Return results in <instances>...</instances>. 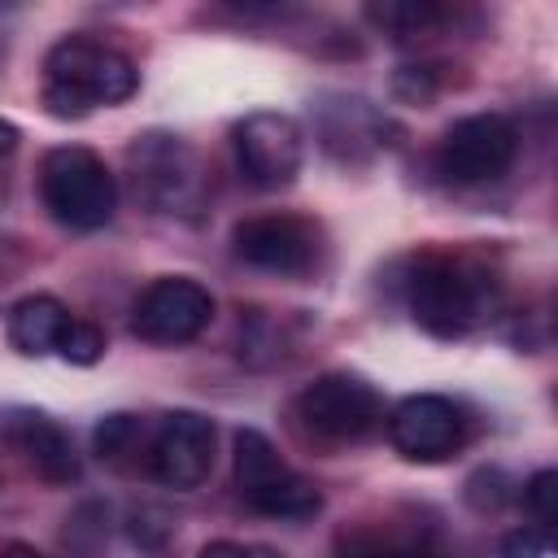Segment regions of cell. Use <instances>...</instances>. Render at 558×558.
Here are the masks:
<instances>
[{
    "label": "cell",
    "instance_id": "cell-9",
    "mask_svg": "<svg viewBox=\"0 0 558 558\" xmlns=\"http://www.w3.org/2000/svg\"><path fill=\"white\" fill-rule=\"evenodd\" d=\"M214 318V296L196 279H153L131 305V331L148 344H187Z\"/></svg>",
    "mask_w": 558,
    "mask_h": 558
},
{
    "label": "cell",
    "instance_id": "cell-11",
    "mask_svg": "<svg viewBox=\"0 0 558 558\" xmlns=\"http://www.w3.org/2000/svg\"><path fill=\"white\" fill-rule=\"evenodd\" d=\"M388 440L410 462H445L466 440V418L449 397L414 392L388 414Z\"/></svg>",
    "mask_w": 558,
    "mask_h": 558
},
{
    "label": "cell",
    "instance_id": "cell-25",
    "mask_svg": "<svg viewBox=\"0 0 558 558\" xmlns=\"http://www.w3.org/2000/svg\"><path fill=\"white\" fill-rule=\"evenodd\" d=\"M17 140H22V135H17V126L0 118V157H9V153L17 148Z\"/></svg>",
    "mask_w": 558,
    "mask_h": 558
},
{
    "label": "cell",
    "instance_id": "cell-19",
    "mask_svg": "<svg viewBox=\"0 0 558 558\" xmlns=\"http://www.w3.org/2000/svg\"><path fill=\"white\" fill-rule=\"evenodd\" d=\"M466 501L480 510V514H497L506 501H510V480L501 466H484L466 480Z\"/></svg>",
    "mask_w": 558,
    "mask_h": 558
},
{
    "label": "cell",
    "instance_id": "cell-16",
    "mask_svg": "<svg viewBox=\"0 0 558 558\" xmlns=\"http://www.w3.org/2000/svg\"><path fill=\"white\" fill-rule=\"evenodd\" d=\"M244 501L257 510V514H270V519H314L318 506H323V493L296 475L292 466H283L275 480H266L262 488L244 493Z\"/></svg>",
    "mask_w": 558,
    "mask_h": 558
},
{
    "label": "cell",
    "instance_id": "cell-17",
    "mask_svg": "<svg viewBox=\"0 0 558 558\" xmlns=\"http://www.w3.org/2000/svg\"><path fill=\"white\" fill-rule=\"evenodd\" d=\"M148 440H153V427L140 423L135 414H109L96 427V449L113 466H126L135 453H144V466H148Z\"/></svg>",
    "mask_w": 558,
    "mask_h": 558
},
{
    "label": "cell",
    "instance_id": "cell-24",
    "mask_svg": "<svg viewBox=\"0 0 558 558\" xmlns=\"http://www.w3.org/2000/svg\"><path fill=\"white\" fill-rule=\"evenodd\" d=\"M196 558H244V545H235V541H209Z\"/></svg>",
    "mask_w": 558,
    "mask_h": 558
},
{
    "label": "cell",
    "instance_id": "cell-21",
    "mask_svg": "<svg viewBox=\"0 0 558 558\" xmlns=\"http://www.w3.org/2000/svg\"><path fill=\"white\" fill-rule=\"evenodd\" d=\"M523 501L527 510L536 514V527H554L558 519V471H536L527 484H523Z\"/></svg>",
    "mask_w": 558,
    "mask_h": 558
},
{
    "label": "cell",
    "instance_id": "cell-10",
    "mask_svg": "<svg viewBox=\"0 0 558 558\" xmlns=\"http://www.w3.org/2000/svg\"><path fill=\"white\" fill-rule=\"evenodd\" d=\"M235 157H240V170L253 187L279 192L301 170V157H305L301 126L288 113L257 109L244 122H235Z\"/></svg>",
    "mask_w": 558,
    "mask_h": 558
},
{
    "label": "cell",
    "instance_id": "cell-4",
    "mask_svg": "<svg viewBox=\"0 0 558 558\" xmlns=\"http://www.w3.org/2000/svg\"><path fill=\"white\" fill-rule=\"evenodd\" d=\"M131 179L135 192L161 214H196L205 201V170L179 135H140L131 144Z\"/></svg>",
    "mask_w": 558,
    "mask_h": 558
},
{
    "label": "cell",
    "instance_id": "cell-22",
    "mask_svg": "<svg viewBox=\"0 0 558 558\" xmlns=\"http://www.w3.org/2000/svg\"><path fill=\"white\" fill-rule=\"evenodd\" d=\"M170 532H174V523H170V514H166V510H157V506L135 510V519H131V536H135L148 554H157V549L170 541Z\"/></svg>",
    "mask_w": 558,
    "mask_h": 558
},
{
    "label": "cell",
    "instance_id": "cell-15",
    "mask_svg": "<svg viewBox=\"0 0 558 558\" xmlns=\"http://www.w3.org/2000/svg\"><path fill=\"white\" fill-rule=\"evenodd\" d=\"M366 17L397 44H414V39H432L440 35L458 13L449 4H432V0H384L371 4Z\"/></svg>",
    "mask_w": 558,
    "mask_h": 558
},
{
    "label": "cell",
    "instance_id": "cell-3",
    "mask_svg": "<svg viewBox=\"0 0 558 558\" xmlns=\"http://www.w3.org/2000/svg\"><path fill=\"white\" fill-rule=\"evenodd\" d=\"M39 196L44 209L70 231H96L118 209V187L109 166L83 144L48 148L39 166Z\"/></svg>",
    "mask_w": 558,
    "mask_h": 558
},
{
    "label": "cell",
    "instance_id": "cell-12",
    "mask_svg": "<svg viewBox=\"0 0 558 558\" xmlns=\"http://www.w3.org/2000/svg\"><path fill=\"white\" fill-rule=\"evenodd\" d=\"M388 118L366 105L362 96H331L318 105V135H323V148L344 161V166H362L371 161L379 148H388Z\"/></svg>",
    "mask_w": 558,
    "mask_h": 558
},
{
    "label": "cell",
    "instance_id": "cell-8",
    "mask_svg": "<svg viewBox=\"0 0 558 558\" xmlns=\"http://www.w3.org/2000/svg\"><path fill=\"white\" fill-rule=\"evenodd\" d=\"M214 418L196 410H170L153 423L148 440V475L166 488H201L214 471Z\"/></svg>",
    "mask_w": 558,
    "mask_h": 558
},
{
    "label": "cell",
    "instance_id": "cell-2",
    "mask_svg": "<svg viewBox=\"0 0 558 558\" xmlns=\"http://www.w3.org/2000/svg\"><path fill=\"white\" fill-rule=\"evenodd\" d=\"M410 314L423 331L453 340L484 327L497 310V279L462 257H418L405 279Z\"/></svg>",
    "mask_w": 558,
    "mask_h": 558
},
{
    "label": "cell",
    "instance_id": "cell-14",
    "mask_svg": "<svg viewBox=\"0 0 558 558\" xmlns=\"http://www.w3.org/2000/svg\"><path fill=\"white\" fill-rule=\"evenodd\" d=\"M70 323V310L48 296V292H35V296H22L13 310H9V340L17 353L26 357H44L57 349V336L61 327Z\"/></svg>",
    "mask_w": 558,
    "mask_h": 558
},
{
    "label": "cell",
    "instance_id": "cell-18",
    "mask_svg": "<svg viewBox=\"0 0 558 558\" xmlns=\"http://www.w3.org/2000/svg\"><path fill=\"white\" fill-rule=\"evenodd\" d=\"M52 353H61V357L74 362V366H92V362H100V353H105V331H100L96 323H87V318H70V323L61 327Z\"/></svg>",
    "mask_w": 558,
    "mask_h": 558
},
{
    "label": "cell",
    "instance_id": "cell-5",
    "mask_svg": "<svg viewBox=\"0 0 558 558\" xmlns=\"http://www.w3.org/2000/svg\"><path fill=\"white\" fill-rule=\"evenodd\" d=\"M296 418L331 445H357L384 423V397L344 371L318 375L301 397H296Z\"/></svg>",
    "mask_w": 558,
    "mask_h": 558
},
{
    "label": "cell",
    "instance_id": "cell-7",
    "mask_svg": "<svg viewBox=\"0 0 558 558\" xmlns=\"http://www.w3.org/2000/svg\"><path fill=\"white\" fill-rule=\"evenodd\" d=\"M231 248L240 262L270 275H310L323 257V231L296 214H257L231 231Z\"/></svg>",
    "mask_w": 558,
    "mask_h": 558
},
{
    "label": "cell",
    "instance_id": "cell-26",
    "mask_svg": "<svg viewBox=\"0 0 558 558\" xmlns=\"http://www.w3.org/2000/svg\"><path fill=\"white\" fill-rule=\"evenodd\" d=\"M344 558H423V554H392V549H357V554H344Z\"/></svg>",
    "mask_w": 558,
    "mask_h": 558
},
{
    "label": "cell",
    "instance_id": "cell-28",
    "mask_svg": "<svg viewBox=\"0 0 558 558\" xmlns=\"http://www.w3.org/2000/svg\"><path fill=\"white\" fill-rule=\"evenodd\" d=\"M244 558H283L279 549H270V545H248L244 549Z\"/></svg>",
    "mask_w": 558,
    "mask_h": 558
},
{
    "label": "cell",
    "instance_id": "cell-1",
    "mask_svg": "<svg viewBox=\"0 0 558 558\" xmlns=\"http://www.w3.org/2000/svg\"><path fill=\"white\" fill-rule=\"evenodd\" d=\"M135 61L87 35H65L44 57V105L52 118H83L96 105H122L135 96Z\"/></svg>",
    "mask_w": 558,
    "mask_h": 558
},
{
    "label": "cell",
    "instance_id": "cell-23",
    "mask_svg": "<svg viewBox=\"0 0 558 558\" xmlns=\"http://www.w3.org/2000/svg\"><path fill=\"white\" fill-rule=\"evenodd\" d=\"M549 554V532L536 523H523L501 536V558H545Z\"/></svg>",
    "mask_w": 558,
    "mask_h": 558
},
{
    "label": "cell",
    "instance_id": "cell-27",
    "mask_svg": "<svg viewBox=\"0 0 558 558\" xmlns=\"http://www.w3.org/2000/svg\"><path fill=\"white\" fill-rule=\"evenodd\" d=\"M0 558H44V554H35L31 545H22V541H13V545H9V549H4Z\"/></svg>",
    "mask_w": 558,
    "mask_h": 558
},
{
    "label": "cell",
    "instance_id": "cell-6",
    "mask_svg": "<svg viewBox=\"0 0 558 558\" xmlns=\"http://www.w3.org/2000/svg\"><path fill=\"white\" fill-rule=\"evenodd\" d=\"M519 157V131L501 113L458 118L436 144V170L449 183H493Z\"/></svg>",
    "mask_w": 558,
    "mask_h": 558
},
{
    "label": "cell",
    "instance_id": "cell-13",
    "mask_svg": "<svg viewBox=\"0 0 558 558\" xmlns=\"http://www.w3.org/2000/svg\"><path fill=\"white\" fill-rule=\"evenodd\" d=\"M9 440H13L17 453L35 466L39 480H48V484H74V480H78V453H74V440H70L65 427L52 423L48 414L17 410V414L9 418Z\"/></svg>",
    "mask_w": 558,
    "mask_h": 558
},
{
    "label": "cell",
    "instance_id": "cell-20",
    "mask_svg": "<svg viewBox=\"0 0 558 558\" xmlns=\"http://www.w3.org/2000/svg\"><path fill=\"white\" fill-rule=\"evenodd\" d=\"M392 92L405 105H432L440 92V74H436V65H401L392 74Z\"/></svg>",
    "mask_w": 558,
    "mask_h": 558
}]
</instances>
